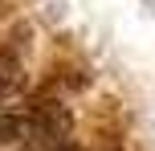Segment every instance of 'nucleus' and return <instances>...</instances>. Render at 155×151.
Returning a JSON list of instances; mask_svg holds the SVG:
<instances>
[{"label": "nucleus", "instance_id": "obj_1", "mask_svg": "<svg viewBox=\"0 0 155 151\" xmlns=\"http://www.w3.org/2000/svg\"><path fill=\"white\" fill-rule=\"evenodd\" d=\"M53 151H78V147H70V143H61V147H53Z\"/></svg>", "mask_w": 155, "mask_h": 151}]
</instances>
